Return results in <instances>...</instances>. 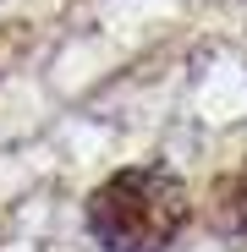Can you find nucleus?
<instances>
[{"label":"nucleus","instance_id":"nucleus-1","mask_svg":"<svg viewBox=\"0 0 247 252\" xmlns=\"http://www.w3.org/2000/svg\"><path fill=\"white\" fill-rule=\"evenodd\" d=\"M187 220H192V197L159 164L115 170L88 192V230L105 252H171Z\"/></svg>","mask_w":247,"mask_h":252},{"label":"nucleus","instance_id":"nucleus-2","mask_svg":"<svg viewBox=\"0 0 247 252\" xmlns=\"http://www.w3.org/2000/svg\"><path fill=\"white\" fill-rule=\"evenodd\" d=\"M214 225L225 236L247 241V170H236V176H225L214 187Z\"/></svg>","mask_w":247,"mask_h":252}]
</instances>
